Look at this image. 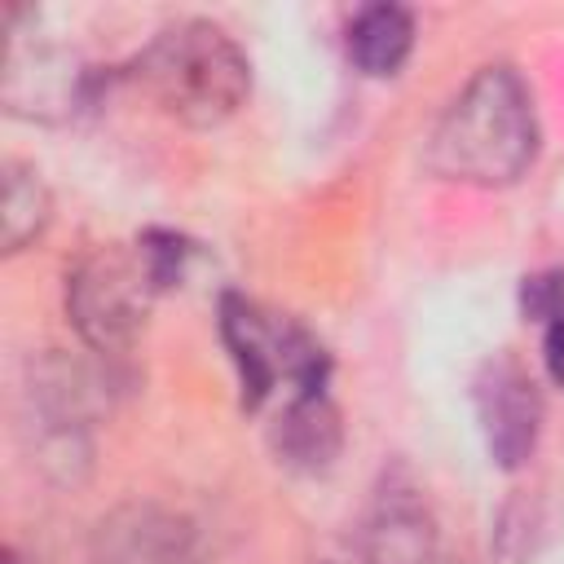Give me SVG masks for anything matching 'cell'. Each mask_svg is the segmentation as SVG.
Segmentation results:
<instances>
[{"instance_id":"6da1fadb","label":"cell","mask_w":564,"mask_h":564,"mask_svg":"<svg viewBox=\"0 0 564 564\" xmlns=\"http://www.w3.org/2000/svg\"><path fill=\"white\" fill-rule=\"evenodd\" d=\"M538 145L542 128L529 79L511 62H489L436 115L423 163L441 181L502 189L533 167Z\"/></svg>"},{"instance_id":"7a4b0ae2","label":"cell","mask_w":564,"mask_h":564,"mask_svg":"<svg viewBox=\"0 0 564 564\" xmlns=\"http://www.w3.org/2000/svg\"><path fill=\"white\" fill-rule=\"evenodd\" d=\"M141 93L185 128H220L234 119L251 93V62L238 40L207 22L181 18L163 26L128 70Z\"/></svg>"},{"instance_id":"3957f363","label":"cell","mask_w":564,"mask_h":564,"mask_svg":"<svg viewBox=\"0 0 564 564\" xmlns=\"http://www.w3.org/2000/svg\"><path fill=\"white\" fill-rule=\"evenodd\" d=\"M216 330L234 361L242 410H260L282 383H291V392H304V388H326L330 379L326 348L295 317L273 313L247 300L242 291L220 295Z\"/></svg>"},{"instance_id":"277c9868","label":"cell","mask_w":564,"mask_h":564,"mask_svg":"<svg viewBox=\"0 0 564 564\" xmlns=\"http://www.w3.org/2000/svg\"><path fill=\"white\" fill-rule=\"evenodd\" d=\"M154 295L145 260L128 247H97L66 273V317L106 361H123L141 344Z\"/></svg>"},{"instance_id":"5b68a950","label":"cell","mask_w":564,"mask_h":564,"mask_svg":"<svg viewBox=\"0 0 564 564\" xmlns=\"http://www.w3.org/2000/svg\"><path fill=\"white\" fill-rule=\"evenodd\" d=\"M26 414L35 427V463L57 485H79L93 467V414H97V379L62 357L48 352L26 370Z\"/></svg>"},{"instance_id":"8992f818","label":"cell","mask_w":564,"mask_h":564,"mask_svg":"<svg viewBox=\"0 0 564 564\" xmlns=\"http://www.w3.org/2000/svg\"><path fill=\"white\" fill-rule=\"evenodd\" d=\"M471 405H476V423L489 458L502 471H520L538 449L542 414H546L542 388L529 375V366L516 352L485 357L471 379Z\"/></svg>"},{"instance_id":"52a82bcc","label":"cell","mask_w":564,"mask_h":564,"mask_svg":"<svg viewBox=\"0 0 564 564\" xmlns=\"http://www.w3.org/2000/svg\"><path fill=\"white\" fill-rule=\"evenodd\" d=\"M4 84L0 101L13 119L31 123H57L75 115L88 101L93 70H84L66 48L57 44H35L18 26L4 22Z\"/></svg>"},{"instance_id":"ba28073f","label":"cell","mask_w":564,"mask_h":564,"mask_svg":"<svg viewBox=\"0 0 564 564\" xmlns=\"http://www.w3.org/2000/svg\"><path fill=\"white\" fill-rule=\"evenodd\" d=\"M361 564H445V542L436 511L419 480L401 467L383 471L366 520H361Z\"/></svg>"},{"instance_id":"9c48e42d","label":"cell","mask_w":564,"mask_h":564,"mask_svg":"<svg viewBox=\"0 0 564 564\" xmlns=\"http://www.w3.org/2000/svg\"><path fill=\"white\" fill-rule=\"evenodd\" d=\"M93 564H207L198 529L159 502H123L88 538Z\"/></svg>"},{"instance_id":"30bf717a","label":"cell","mask_w":564,"mask_h":564,"mask_svg":"<svg viewBox=\"0 0 564 564\" xmlns=\"http://www.w3.org/2000/svg\"><path fill=\"white\" fill-rule=\"evenodd\" d=\"M269 445L286 471H300V476L330 471L335 458L344 454V414L330 401V392L326 388L291 392L278 419L269 423Z\"/></svg>"},{"instance_id":"8fae6325","label":"cell","mask_w":564,"mask_h":564,"mask_svg":"<svg viewBox=\"0 0 564 564\" xmlns=\"http://www.w3.org/2000/svg\"><path fill=\"white\" fill-rule=\"evenodd\" d=\"M414 53V13L401 4H366L348 22V57L361 75L388 79Z\"/></svg>"},{"instance_id":"7c38bea8","label":"cell","mask_w":564,"mask_h":564,"mask_svg":"<svg viewBox=\"0 0 564 564\" xmlns=\"http://www.w3.org/2000/svg\"><path fill=\"white\" fill-rule=\"evenodd\" d=\"M53 220V194L40 176V167L22 163V159H4L0 163V251L18 256L31 242L44 238Z\"/></svg>"},{"instance_id":"4fadbf2b","label":"cell","mask_w":564,"mask_h":564,"mask_svg":"<svg viewBox=\"0 0 564 564\" xmlns=\"http://www.w3.org/2000/svg\"><path fill=\"white\" fill-rule=\"evenodd\" d=\"M137 256H141L145 269H150L154 291H172V286H181L189 260L198 256V242H189V238L176 234V229H145V234L137 238Z\"/></svg>"},{"instance_id":"5bb4252c","label":"cell","mask_w":564,"mask_h":564,"mask_svg":"<svg viewBox=\"0 0 564 564\" xmlns=\"http://www.w3.org/2000/svg\"><path fill=\"white\" fill-rule=\"evenodd\" d=\"M520 313L529 322H542V326L564 317V264L524 273V282H520Z\"/></svg>"},{"instance_id":"9a60e30c","label":"cell","mask_w":564,"mask_h":564,"mask_svg":"<svg viewBox=\"0 0 564 564\" xmlns=\"http://www.w3.org/2000/svg\"><path fill=\"white\" fill-rule=\"evenodd\" d=\"M542 366H546L551 383L564 388V317H555L542 335Z\"/></svg>"}]
</instances>
